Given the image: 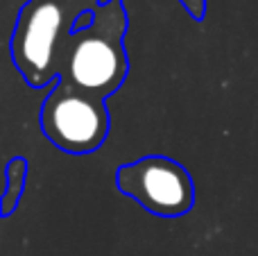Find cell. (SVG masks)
<instances>
[{
  "mask_svg": "<svg viewBox=\"0 0 258 256\" xmlns=\"http://www.w3.org/2000/svg\"><path fill=\"white\" fill-rule=\"evenodd\" d=\"M109 111L104 98L82 89L59 84L50 91L41 109V127L50 143L71 154L95 152L109 134Z\"/></svg>",
  "mask_w": 258,
  "mask_h": 256,
  "instance_id": "obj_3",
  "label": "cell"
},
{
  "mask_svg": "<svg viewBox=\"0 0 258 256\" xmlns=\"http://www.w3.org/2000/svg\"><path fill=\"white\" fill-rule=\"evenodd\" d=\"M118 188L161 218H179L190 211L195 188L181 163L168 157H145L118 168Z\"/></svg>",
  "mask_w": 258,
  "mask_h": 256,
  "instance_id": "obj_4",
  "label": "cell"
},
{
  "mask_svg": "<svg viewBox=\"0 0 258 256\" xmlns=\"http://www.w3.org/2000/svg\"><path fill=\"white\" fill-rule=\"evenodd\" d=\"M61 3H73V0H61Z\"/></svg>",
  "mask_w": 258,
  "mask_h": 256,
  "instance_id": "obj_5",
  "label": "cell"
},
{
  "mask_svg": "<svg viewBox=\"0 0 258 256\" xmlns=\"http://www.w3.org/2000/svg\"><path fill=\"white\" fill-rule=\"evenodd\" d=\"M80 14L61 0H27L12 34V57L30 86L59 82V63Z\"/></svg>",
  "mask_w": 258,
  "mask_h": 256,
  "instance_id": "obj_2",
  "label": "cell"
},
{
  "mask_svg": "<svg viewBox=\"0 0 258 256\" xmlns=\"http://www.w3.org/2000/svg\"><path fill=\"white\" fill-rule=\"evenodd\" d=\"M93 12L95 18L89 27L68 34L59 80L98 98H109L120 89L129 71L122 48L127 18L120 0H100Z\"/></svg>",
  "mask_w": 258,
  "mask_h": 256,
  "instance_id": "obj_1",
  "label": "cell"
}]
</instances>
